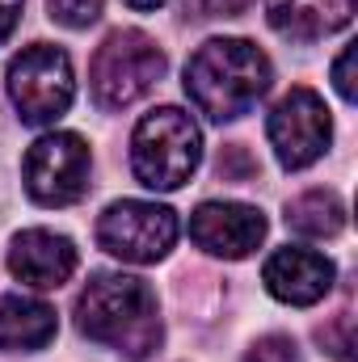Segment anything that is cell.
Masks as SVG:
<instances>
[{
	"mask_svg": "<svg viewBox=\"0 0 358 362\" xmlns=\"http://www.w3.org/2000/svg\"><path fill=\"white\" fill-rule=\"evenodd\" d=\"M76 329L105 346L118 350L131 362L148 358L165 329H161V312H156V291L135 278V274H93L85 291L76 295Z\"/></svg>",
	"mask_w": 358,
	"mask_h": 362,
	"instance_id": "cell-1",
	"label": "cell"
},
{
	"mask_svg": "<svg viewBox=\"0 0 358 362\" xmlns=\"http://www.w3.org/2000/svg\"><path fill=\"white\" fill-rule=\"evenodd\" d=\"M270 89V59L249 38H211L185 64V93L211 122L249 114Z\"/></svg>",
	"mask_w": 358,
	"mask_h": 362,
	"instance_id": "cell-2",
	"label": "cell"
},
{
	"mask_svg": "<svg viewBox=\"0 0 358 362\" xmlns=\"http://www.w3.org/2000/svg\"><path fill=\"white\" fill-rule=\"evenodd\" d=\"M202 160V135L178 105H161L139 118L131 135V169L148 189H181Z\"/></svg>",
	"mask_w": 358,
	"mask_h": 362,
	"instance_id": "cell-3",
	"label": "cell"
},
{
	"mask_svg": "<svg viewBox=\"0 0 358 362\" xmlns=\"http://www.w3.org/2000/svg\"><path fill=\"white\" fill-rule=\"evenodd\" d=\"M165 76V51L144 30H114L89 64V89L101 110H127Z\"/></svg>",
	"mask_w": 358,
	"mask_h": 362,
	"instance_id": "cell-4",
	"label": "cell"
},
{
	"mask_svg": "<svg viewBox=\"0 0 358 362\" xmlns=\"http://www.w3.org/2000/svg\"><path fill=\"white\" fill-rule=\"evenodd\" d=\"M72 93H76L72 59L51 42H34L8 64V97H13L21 122H30V127H47V122L64 118L72 105Z\"/></svg>",
	"mask_w": 358,
	"mask_h": 362,
	"instance_id": "cell-5",
	"label": "cell"
},
{
	"mask_svg": "<svg viewBox=\"0 0 358 362\" xmlns=\"http://www.w3.org/2000/svg\"><path fill=\"white\" fill-rule=\"evenodd\" d=\"M97 245L131 266H152L161 257H169V249L178 245V215L161 202H144V198H122L110 202L97 219Z\"/></svg>",
	"mask_w": 358,
	"mask_h": 362,
	"instance_id": "cell-6",
	"label": "cell"
},
{
	"mask_svg": "<svg viewBox=\"0 0 358 362\" xmlns=\"http://www.w3.org/2000/svg\"><path fill=\"white\" fill-rule=\"evenodd\" d=\"M89 144L72 131H51L25 152L21 177H25V194L38 206H72L89 189Z\"/></svg>",
	"mask_w": 358,
	"mask_h": 362,
	"instance_id": "cell-7",
	"label": "cell"
},
{
	"mask_svg": "<svg viewBox=\"0 0 358 362\" xmlns=\"http://www.w3.org/2000/svg\"><path fill=\"white\" fill-rule=\"evenodd\" d=\"M266 135L274 144V156L282 169H308L329 152L333 139V122L329 110L321 101V93L312 89H291L287 97H278V105L270 110Z\"/></svg>",
	"mask_w": 358,
	"mask_h": 362,
	"instance_id": "cell-8",
	"label": "cell"
},
{
	"mask_svg": "<svg viewBox=\"0 0 358 362\" xmlns=\"http://www.w3.org/2000/svg\"><path fill=\"white\" fill-rule=\"evenodd\" d=\"M190 240L211 257L241 262L266 240V215L249 202H202L190 215Z\"/></svg>",
	"mask_w": 358,
	"mask_h": 362,
	"instance_id": "cell-9",
	"label": "cell"
},
{
	"mask_svg": "<svg viewBox=\"0 0 358 362\" xmlns=\"http://www.w3.org/2000/svg\"><path fill=\"white\" fill-rule=\"evenodd\" d=\"M8 270L34 291H55L76 270V245L47 228H25L8 245Z\"/></svg>",
	"mask_w": 358,
	"mask_h": 362,
	"instance_id": "cell-10",
	"label": "cell"
},
{
	"mask_svg": "<svg viewBox=\"0 0 358 362\" xmlns=\"http://www.w3.org/2000/svg\"><path fill=\"white\" fill-rule=\"evenodd\" d=\"M333 262L316 249H278L274 257H266L262 282L278 303L312 308L333 291Z\"/></svg>",
	"mask_w": 358,
	"mask_h": 362,
	"instance_id": "cell-11",
	"label": "cell"
},
{
	"mask_svg": "<svg viewBox=\"0 0 358 362\" xmlns=\"http://www.w3.org/2000/svg\"><path fill=\"white\" fill-rule=\"evenodd\" d=\"M358 0H270V25L291 42H316L350 25Z\"/></svg>",
	"mask_w": 358,
	"mask_h": 362,
	"instance_id": "cell-12",
	"label": "cell"
},
{
	"mask_svg": "<svg viewBox=\"0 0 358 362\" xmlns=\"http://www.w3.org/2000/svg\"><path fill=\"white\" fill-rule=\"evenodd\" d=\"M55 308L30 295L0 299V350H42L55 337Z\"/></svg>",
	"mask_w": 358,
	"mask_h": 362,
	"instance_id": "cell-13",
	"label": "cell"
},
{
	"mask_svg": "<svg viewBox=\"0 0 358 362\" xmlns=\"http://www.w3.org/2000/svg\"><path fill=\"white\" fill-rule=\"evenodd\" d=\"M287 228L308 240H329L346 228V202L333 189H308L287 202Z\"/></svg>",
	"mask_w": 358,
	"mask_h": 362,
	"instance_id": "cell-14",
	"label": "cell"
},
{
	"mask_svg": "<svg viewBox=\"0 0 358 362\" xmlns=\"http://www.w3.org/2000/svg\"><path fill=\"white\" fill-rule=\"evenodd\" d=\"M51 21L68 25V30H85L101 17V0H47Z\"/></svg>",
	"mask_w": 358,
	"mask_h": 362,
	"instance_id": "cell-15",
	"label": "cell"
},
{
	"mask_svg": "<svg viewBox=\"0 0 358 362\" xmlns=\"http://www.w3.org/2000/svg\"><path fill=\"white\" fill-rule=\"evenodd\" d=\"M241 362H304V358H299V346H295L291 337L270 333V337H258V341L245 350Z\"/></svg>",
	"mask_w": 358,
	"mask_h": 362,
	"instance_id": "cell-16",
	"label": "cell"
},
{
	"mask_svg": "<svg viewBox=\"0 0 358 362\" xmlns=\"http://www.w3.org/2000/svg\"><path fill=\"white\" fill-rule=\"evenodd\" d=\"M253 0H185V17L215 21V17H241Z\"/></svg>",
	"mask_w": 358,
	"mask_h": 362,
	"instance_id": "cell-17",
	"label": "cell"
},
{
	"mask_svg": "<svg viewBox=\"0 0 358 362\" xmlns=\"http://www.w3.org/2000/svg\"><path fill=\"white\" fill-rule=\"evenodd\" d=\"M253 173H258V160H249L241 144L224 148V156H219V177L224 181H249Z\"/></svg>",
	"mask_w": 358,
	"mask_h": 362,
	"instance_id": "cell-18",
	"label": "cell"
},
{
	"mask_svg": "<svg viewBox=\"0 0 358 362\" xmlns=\"http://www.w3.org/2000/svg\"><path fill=\"white\" fill-rule=\"evenodd\" d=\"M354 42L337 55V64H333V85H337V93H342V101H354Z\"/></svg>",
	"mask_w": 358,
	"mask_h": 362,
	"instance_id": "cell-19",
	"label": "cell"
},
{
	"mask_svg": "<svg viewBox=\"0 0 358 362\" xmlns=\"http://www.w3.org/2000/svg\"><path fill=\"white\" fill-rule=\"evenodd\" d=\"M21 4H25V0H0V42L13 34V25H17V17H21Z\"/></svg>",
	"mask_w": 358,
	"mask_h": 362,
	"instance_id": "cell-20",
	"label": "cell"
},
{
	"mask_svg": "<svg viewBox=\"0 0 358 362\" xmlns=\"http://www.w3.org/2000/svg\"><path fill=\"white\" fill-rule=\"evenodd\" d=\"M127 4H131V8H139V13H152V8H161L165 0H127Z\"/></svg>",
	"mask_w": 358,
	"mask_h": 362,
	"instance_id": "cell-21",
	"label": "cell"
}]
</instances>
